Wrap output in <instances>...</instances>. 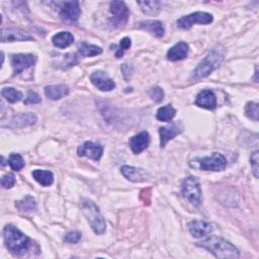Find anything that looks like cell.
<instances>
[{
    "label": "cell",
    "instance_id": "1",
    "mask_svg": "<svg viewBox=\"0 0 259 259\" xmlns=\"http://www.w3.org/2000/svg\"><path fill=\"white\" fill-rule=\"evenodd\" d=\"M3 239L6 248L16 256L25 255L33 248V241L16 227L7 225L3 229Z\"/></svg>",
    "mask_w": 259,
    "mask_h": 259
},
{
    "label": "cell",
    "instance_id": "2",
    "mask_svg": "<svg viewBox=\"0 0 259 259\" xmlns=\"http://www.w3.org/2000/svg\"><path fill=\"white\" fill-rule=\"evenodd\" d=\"M226 55V50L222 45L215 46L211 49L204 59L198 64L192 73V80H199L208 76L213 70H215L224 61Z\"/></svg>",
    "mask_w": 259,
    "mask_h": 259
},
{
    "label": "cell",
    "instance_id": "3",
    "mask_svg": "<svg viewBox=\"0 0 259 259\" xmlns=\"http://www.w3.org/2000/svg\"><path fill=\"white\" fill-rule=\"evenodd\" d=\"M196 245L207 249L217 258L235 259L240 256L239 250L232 243L220 237L211 236L201 242H198Z\"/></svg>",
    "mask_w": 259,
    "mask_h": 259
},
{
    "label": "cell",
    "instance_id": "4",
    "mask_svg": "<svg viewBox=\"0 0 259 259\" xmlns=\"http://www.w3.org/2000/svg\"><path fill=\"white\" fill-rule=\"evenodd\" d=\"M80 206L83 214L87 219L94 233L98 235L103 234L106 229V224L102 214L100 213L98 206L88 198H82Z\"/></svg>",
    "mask_w": 259,
    "mask_h": 259
},
{
    "label": "cell",
    "instance_id": "5",
    "mask_svg": "<svg viewBox=\"0 0 259 259\" xmlns=\"http://www.w3.org/2000/svg\"><path fill=\"white\" fill-rule=\"evenodd\" d=\"M192 167H197L204 171H223L227 167V159L221 153H212L210 156L195 158Z\"/></svg>",
    "mask_w": 259,
    "mask_h": 259
},
{
    "label": "cell",
    "instance_id": "6",
    "mask_svg": "<svg viewBox=\"0 0 259 259\" xmlns=\"http://www.w3.org/2000/svg\"><path fill=\"white\" fill-rule=\"evenodd\" d=\"M181 193L193 205L198 206L201 203V189L199 181L194 176L186 177L181 185Z\"/></svg>",
    "mask_w": 259,
    "mask_h": 259
},
{
    "label": "cell",
    "instance_id": "7",
    "mask_svg": "<svg viewBox=\"0 0 259 259\" xmlns=\"http://www.w3.org/2000/svg\"><path fill=\"white\" fill-rule=\"evenodd\" d=\"M109 10L112 15L111 21L115 27L124 26L130 18V11L122 1H112L109 4Z\"/></svg>",
    "mask_w": 259,
    "mask_h": 259
},
{
    "label": "cell",
    "instance_id": "8",
    "mask_svg": "<svg viewBox=\"0 0 259 259\" xmlns=\"http://www.w3.org/2000/svg\"><path fill=\"white\" fill-rule=\"evenodd\" d=\"M213 20V17L210 13L202 12V11H196L193 13H190L188 15L182 16L177 20V25L180 28L183 29H189L193 24L199 23V24H209Z\"/></svg>",
    "mask_w": 259,
    "mask_h": 259
},
{
    "label": "cell",
    "instance_id": "9",
    "mask_svg": "<svg viewBox=\"0 0 259 259\" xmlns=\"http://www.w3.org/2000/svg\"><path fill=\"white\" fill-rule=\"evenodd\" d=\"M13 75L21 73L23 70L33 66L36 62V57L32 54H14L10 57Z\"/></svg>",
    "mask_w": 259,
    "mask_h": 259
},
{
    "label": "cell",
    "instance_id": "10",
    "mask_svg": "<svg viewBox=\"0 0 259 259\" xmlns=\"http://www.w3.org/2000/svg\"><path fill=\"white\" fill-rule=\"evenodd\" d=\"M81 14V9L78 1H66L62 3L60 9V17L64 22L74 23L78 20Z\"/></svg>",
    "mask_w": 259,
    "mask_h": 259
},
{
    "label": "cell",
    "instance_id": "11",
    "mask_svg": "<svg viewBox=\"0 0 259 259\" xmlns=\"http://www.w3.org/2000/svg\"><path fill=\"white\" fill-rule=\"evenodd\" d=\"M182 132H183V123L181 121H171L167 125L161 126L159 128L161 148H164L170 140L174 139L176 136L180 135Z\"/></svg>",
    "mask_w": 259,
    "mask_h": 259
},
{
    "label": "cell",
    "instance_id": "12",
    "mask_svg": "<svg viewBox=\"0 0 259 259\" xmlns=\"http://www.w3.org/2000/svg\"><path fill=\"white\" fill-rule=\"evenodd\" d=\"M77 154L79 157H87L89 159L98 161L103 154V147L99 144L87 141L78 147Z\"/></svg>",
    "mask_w": 259,
    "mask_h": 259
},
{
    "label": "cell",
    "instance_id": "13",
    "mask_svg": "<svg viewBox=\"0 0 259 259\" xmlns=\"http://www.w3.org/2000/svg\"><path fill=\"white\" fill-rule=\"evenodd\" d=\"M92 84L101 91H111L115 88L114 81L103 71H96L90 76Z\"/></svg>",
    "mask_w": 259,
    "mask_h": 259
},
{
    "label": "cell",
    "instance_id": "14",
    "mask_svg": "<svg viewBox=\"0 0 259 259\" xmlns=\"http://www.w3.org/2000/svg\"><path fill=\"white\" fill-rule=\"evenodd\" d=\"M33 40L32 35L18 28H2L1 29V41H22Z\"/></svg>",
    "mask_w": 259,
    "mask_h": 259
},
{
    "label": "cell",
    "instance_id": "15",
    "mask_svg": "<svg viewBox=\"0 0 259 259\" xmlns=\"http://www.w3.org/2000/svg\"><path fill=\"white\" fill-rule=\"evenodd\" d=\"M120 170L122 175L127 180L133 182H144L150 178V174L142 168H137L133 166H122Z\"/></svg>",
    "mask_w": 259,
    "mask_h": 259
},
{
    "label": "cell",
    "instance_id": "16",
    "mask_svg": "<svg viewBox=\"0 0 259 259\" xmlns=\"http://www.w3.org/2000/svg\"><path fill=\"white\" fill-rule=\"evenodd\" d=\"M128 144L134 154H140L141 152H143L145 149L148 148L150 144V136L146 131L141 132L138 135L133 136L130 139Z\"/></svg>",
    "mask_w": 259,
    "mask_h": 259
},
{
    "label": "cell",
    "instance_id": "17",
    "mask_svg": "<svg viewBox=\"0 0 259 259\" xmlns=\"http://www.w3.org/2000/svg\"><path fill=\"white\" fill-rule=\"evenodd\" d=\"M188 230L194 238H201L210 234L213 227L210 223L204 221H192L188 224Z\"/></svg>",
    "mask_w": 259,
    "mask_h": 259
},
{
    "label": "cell",
    "instance_id": "18",
    "mask_svg": "<svg viewBox=\"0 0 259 259\" xmlns=\"http://www.w3.org/2000/svg\"><path fill=\"white\" fill-rule=\"evenodd\" d=\"M195 104L205 109H214L217 107V98L211 90L200 91L195 99Z\"/></svg>",
    "mask_w": 259,
    "mask_h": 259
},
{
    "label": "cell",
    "instance_id": "19",
    "mask_svg": "<svg viewBox=\"0 0 259 259\" xmlns=\"http://www.w3.org/2000/svg\"><path fill=\"white\" fill-rule=\"evenodd\" d=\"M37 118L35 114L31 112H25V113H19L14 115L10 121H9V126L10 127H22V126H27V125H32L36 122Z\"/></svg>",
    "mask_w": 259,
    "mask_h": 259
},
{
    "label": "cell",
    "instance_id": "20",
    "mask_svg": "<svg viewBox=\"0 0 259 259\" xmlns=\"http://www.w3.org/2000/svg\"><path fill=\"white\" fill-rule=\"evenodd\" d=\"M188 51H189L188 45L184 41H179L167 52V59L173 62L183 60L187 57Z\"/></svg>",
    "mask_w": 259,
    "mask_h": 259
},
{
    "label": "cell",
    "instance_id": "21",
    "mask_svg": "<svg viewBox=\"0 0 259 259\" xmlns=\"http://www.w3.org/2000/svg\"><path fill=\"white\" fill-rule=\"evenodd\" d=\"M138 27L144 30L149 31L153 35L157 37H162L164 35L165 29L161 21L158 20H146V21H141L138 23Z\"/></svg>",
    "mask_w": 259,
    "mask_h": 259
},
{
    "label": "cell",
    "instance_id": "22",
    "mask_svg": "<svg viewBox=\"0 0 259 259\" xmlns=\"http://www.w3.org/2000/svg\"><path fill=\"white\" fill-rule=\"evenodd\" d=\"M69 94V88L65 84L50 85L45 88V95L52 100H59Z\"/></svg>",
    "mask_w": 259,
    "mask_h": 259
},
{
    "label": "cell",
    "instance_id": "23",
    "mask_svg": "<svg viewBox=\"0 0 259 259\" xmlns=\"http://www.w3.org/2000/svg\"><path fill=\"white\" fill-rule=\"evenodd\" d=\"M52 42L55 47L64 49L71 46L74 42V36L69 31H60L52 37Z\"/></svg>",
    "mask_w": 259,
    "mask_h": 259
},
{
    "label": "cell",
    "instance_id": "24",
    "mask_svg": "<svg viewBox=\"0 0 259 259\" xmlns=\"http://www.w3.org/2000/svg\"><path fill=\"white\" fill-rule=\"evenodd\" d=\"M102 53V49L94 46V45H89L86 42H80L78 45V52L75 55L76 58H86V57H93L100 55Z\"/></svg>",
    "mask_w": 259,
    "mask_h": 259
},
{
    "label": "cell",
    "instance_id": "25",
    "mask_svg": "<svg viewBox=\"0 0 259 259\" xmlns=\"http://www.w3.org/2000/svg\"><path fill=\"white\" fill-rule=\"evenodd\" d=\"M32 177L42 186H50L54 182V175L49 170L35 169L32 171Z\"/></svg>",
    "mask_w": 259,
    "mask_h": 259
},
{
    "label": "cell",
    "instance_id": "26",
    "mask_svg": "<svg viewBox=\"0 0 259 259\" xmlns=\"http://www.w3.org/2000/svg\"><path fill=\"white\" fill-rule=\"evenodd\" d=\"M142 11L148 15H157L161 9L159 1H139L137 2Z\"/></svg>",
    "mask_w": 259,
    "mask_h": 259
},
{
    "label": "cell",
    "instance_id": "27",
    "mask_svg": "<svg viewBox=\"0 0 259 259\" xmlns=\"http://www.w3.org/2000/svg\"><path fill=\"white\" fill-rule=\"evenodd\" d=\"M15 206L18 208V210L23 211V212H30L32 210H34L36 208V201L35 199L30 196V195H26L24 198H22L21 200L16 201Z\"/></svg>",
    "mask_w": 259,
    "mask_h": 259
},
{
    "label": "cell",
    "instance_id": "28",
    "mask_svg": "<svg viewBox=\"0 0 259 259\" xmlns=\"http://www.w3.org/2000/svg\"><path fill=\"white\" fill-rule=\"evenodd\" d=\"M175 114H176L175 108L172 105L167 104L165 106L160 107L157 110L156 117L158 120H161V121H170L175 116Z\"/></svg>",
    "mask_w": 259,
    "mask_h": 259
},
{
    "label": "cell",
    "instance_id": "29",
    "mask_svg": "<svg viewBox=\"0 0 259 259\" xmlns=\"http://www.w3.org/2000/svg\"><path fill=\"white\" fill-rule=\"evenodd\" d=\"M1 94L7 101H9L11 103L18 102L19 100L22 99V93L13 87L3 88L1 91Z\"/></svg>",
    "mask_w": 259,
    "mask_h": 259
},
{
    "label": "cell",
    "instance_id": "30",
    "mask_svg": "<svg viewBox=\"0 0 259 259\" xmlns=\"http://www.w3.org/2000/svg\"><path fill=\"white\" fill-rule=\"evenodd\" d=\"M8 164L10 168L14 171H20L25 165L22 156L20 154H15V153L10 154L8 158Z\"/></svg>",
    "mask_w": 259,
    "mask_h": 259
},
{
    "label": "cell",
    "instance_id": "31",
    "mask_svg": "<svg viewBox=\"0 0 259 259\" xmlns=\"http://www.w3.org/2000/svg\"><path fill=\"white\" fill-rule=\"evenodd\" d=\"M245 113H246V115H247L249 118H251V119L257 121V120H258V114H259L258 103L252 102V101H251V102H248V103L246 104V106H245Z\"/></svg>",
    "mask_w": 259,
    "mask_h": 259
},
{
    "label": "cell",
    "instance_id": "32",
    "mask_svg": "<svg viewBox=\"0 0 259 259\" xmlns=\"http://www.w3.org/2000/svg\"><path fill=\"white\" fill-rule=\"evenodd\" d=\"M149 95L155 102H161L164 98V91L160 87H153L149 90Z\"/></svg>",
    "mask_w": 259,
    "mask_h": 259
},
{
    "label": "cell",
    "instance_id": "33",
    "mask_svg": "<svg viewBox=\"0 0 259 259\" xmlns=\"http://www.w3.org/2000/svg\"><path fill=\"white\" fill-rule=\"evenodd\" d=\"M131 45H132V41H131V38H130V37H123L122 39H120L119 48H118V50H117L116 53H115V57H116V58L122 57L123 51L130 49Z\"/></svg>",
    "mask_w": 259,
    "mask_h": 259
},
{
    "label": "cell",
    "instance_id": "34",
    "mask_svg": "<svg viewBox=\"0 0 259 259\" xmlns=\"http://www.w3.org/2000/svg\"><path fill=\"white\" fill-rule=\"evenodd\" d=\"M15 184V177L12 173L5 174L1 179V186L3 188H11Z\"/></svg>",
    "mask_w": 259,
    "mask_h": 259
},
{
    "label": "cell",
    "instance_id": "35",
    "mask_svg": "<svg viewBox=\"0 0 259 259\" xmlns=\"http://www.w3.org/2000/svg\"><path fill=\"white\" fill-rule=\"evenodd\" d=\"M81 239V233L77 232V231H71V232H68L65 237H64V240L65 242H68L70 244H75V243H78Z\"/></svg>",
    "mask_w": 259,
    "mask_h": 259
},
{
    "label": "cell",
    "instance_id": "36",
    "mask_svg": "<svg viewBox=\"0 0 259 259\" xmlns=\"http://www.w3.org/2000/svg\"><path fill=\"white\" fill-rule=\"evenodd\" d=\"M258 154H259L258 151H255L254 153L251 154V157H250V164H251L252 172L256 178L258 177Z\"/></svg>",
    "mask_w": 259,
    "mask_h": 259
},
{
    "label": "cell",
    "instance_id": "37",
    "mask_svg": "<svg viewBox=\"0 0 259 259\" xmlns=\"http://www.w3.org/2000/svg\"><path fill=\"white\" fill-rule=\"evenodd\" d=\"M41 99L39 97V95L33 91H28L27 96L24 100V104H31V103H38L40 102Z\"/></svg>",
    "mask_w": 259,
    "mask_h": 259
}]
</instances>
